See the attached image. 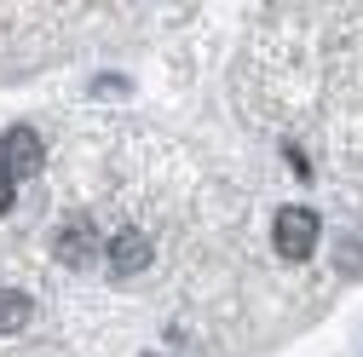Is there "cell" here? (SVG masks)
Here are the masks:
<instances>
[{"mask_svg":"<svg viewBox=\"0 0 363 357\" xmlns=\"http://www.w3.org/2000/svg\"><path fill=\"white\" fill-rule=\"evenodd\" d=\"M317 237H323V219H317L306 202H289L277 213V225H271V242H277L283 259H311L317 254Z\"/></svg>","mask_w":363,"mask_h":357,"instance_id":"1","label":"cell"},{"mask_svg":"<svg viewBox=\"0 0 363 357\" xmlns=\"http://www.w3.org/2000/svg\"><path fill=\"white\" fill-rule=\"evenodd\" d=\"M40 167H47V144H40L35 127H6L0 132V173L12 178V185H23V178H35Z\"/></svg>","mask_w":363,"mask_h":357,"instance_id":"2","label":"cell"},{"mask_svg":"<svg viewBox=\"0 0 363 357\" xmlns=\"http://www.w3.org/2000/svg\"><path fill=\"white\" fill-rule=\"evenodd\" d=\"M52 254H58V265H75V271H81V265H93V254H99V231H93V219H86V213L64 219Z\"/></svg>","mask_w":363,"mask_h":357,"instance_id":"3","label":"cell"},{"mask_svg":"<svg viewBox=\"0 0 363 357\" xmlns=\"http://www.w3.org/2000/svg\"><path fill=\"white\" fill-rule=\"evenodd\" d=\"M104 254H110V271H116V277H139L145 265H150V254H156V248H150V237H145L139 225H127V231H116V237H110V248H104Z\"/></svg>","mask_w":363,"mask_h":357,"instance_id":"4","label":"cell"},{"mask_svg":"<svg viewBox=\"0 0 363 357\" xmlns=\"http://www.w3.org/2000/svg\"><path fill=\"white\" fill-rule=\"evenodd\" d=\"M23 323H29V294L6 288V294H0V334H18Z\"/></svg>","mask_w":363,"mask_h":357,"instance_id":"5","label":"cell"},{"mask_svg":"<svg viewBox=\"0 0 363 357\" xmlns=\"http://www.w3.org/2000/svg\"><path fill=\"white\" fill-rule=\"evenodd\" d=\"M6 208H12V178L0 173V213H6Z\"/></svg>","mask_w":363,"mask_h":357,"instance_id":"6","label":"cell"}]
</instances>
